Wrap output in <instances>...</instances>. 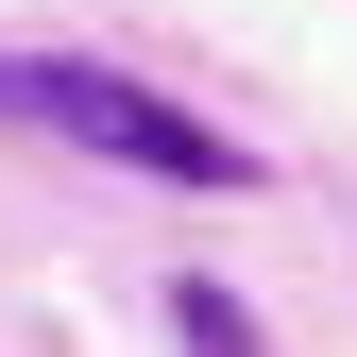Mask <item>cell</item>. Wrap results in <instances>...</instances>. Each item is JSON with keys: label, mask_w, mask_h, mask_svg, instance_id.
Here are the masks:
<instances>
[{"label": "cell", "mask_w": 357, "mask_h": 357, "mask_svg": "<svg viewBox=\"0 0 357 357\" xmlns=\"http://www.w3.org/2000/svg\"><path fill=\"white\" fill-rule=\"evenodd\" d=\"M17 119H52L68 153L153 170V188H255V137H221V119L153 102L137 68H85V52H17Z\"/></svg>", "instance_id": "obj_1"}, {"label": "cell", "mask_w": 357, "mask_h": 357, "mask_svg": "<svg viewBox=\"0 0 357 357\" xmlns=\"http://www.w3.org/2000/svg\"><path fill=\"white\" fill-rule=\"evenodd\" d=\"M170 340H188V357H273V340H255V306L221 289V273H188V289H170Z\"/></svg>", "instance_id": "obj_2"}, {"label": "cell", "mask_w": 357, "mask_h": 357, "mask_svg": "<svg viewBox=\"0 0 357 357\" xmlns=\"http://www.w3.org/2000/svg\"><path fill=\"white\" fill-rule=\"evenodd\" d=\"M0 119H17V52H0Z\"/></svg>", "instance_id": "obj_3"}]
</instances>
